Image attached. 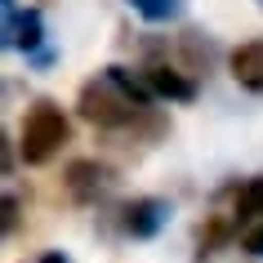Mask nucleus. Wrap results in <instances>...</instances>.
<instances>
[{
    "instance_id": "f257e3e1",
    "label": "nucleus",
    "mask_w": 263,
    "mask_h": 263,
    "mask_svg": "<svg viewBox=\"0 0 263 263\" xmlns=\"http://www.w3.org/2000/svg\"><path fill=\"white\" fill-rule=\"evenodd\" d=\"M147 103H152V89L147 81H134L125 67H103L94 81H85L81 89V116L98 129H134V125L147 116Z\"/></svg>"
},
{
    "instance_id": "1a4fd4ad",
    "label": "nucleus",
    "mask_w": 263,
    "mask_h": 263,
    "mask_svg": "<svg viewBox=\"0 0 263 263\" xmlns=\"http://www.w3.org/2000/svg\"><path fill=\"white\" fill-rule=\"evenodd\" d=\"M18 31H23V36H18V49H36V41H41V14H36V9H27V14L18 18Z\"/></svg>"
},
{
    "instance_id": "9b49d317",
    "label": "nucleus",
    "mask_w": 263,
    "mask_h": 263,
    "mask_svg": "<svg viewBox=\"0 0 263 263\" xmlns=\"http://www.w3.org/2000/svg\"><path fill=\"white\" fill-rule=\"evenodd\" d=\"M36 263H71V259H67V254H58V250H49V254H41Z\"/></svg>"
},
{
    "instance_id": "f8f14e48",
    "label": "nucleus",
    "mask_w": 263,
    "mask_h": 263,
    "mask_svg": "<svg viewBox=\"0 0 263 263\" xmlns=\"http://www.w3.org/2000/svg\"><path fill=\"white\" fill-rule=\"evenodd\" d=\"M259 9H263V0H259Z\"/></svg>"
},
{
    "instance_id": "6e6552de",
    "label": "nucleus",
    "mask_w": 263,
    "mask_h": 263,
    "mask_svg": "<svg viewBox=\"0 0 263 263\" xmlns=\"http://www.w3.org/2000/svg\"><path fill=\"white\" fill-rule=\"evenodd\" d=\"M129 9L147 23H174L183 14V0H129Z\"/></svg>"
},
{
    "instance_id": "20e7f679",
    "label": "nucleus",
    "mask_w": 263,
    "mask_h": 263,
    "mask_svg": "<svg viewBox=\"0 0 263 263\" xmlns=\"http://www.w3.org/2000/svg\"><path fill=\"white\" fill-rule=\"evenodd\" d=\"M67 187L76 201H94V196H103V187H107V170L94 165V161H76V165L67 170Z\"/></svg>"
},
{
    "instance_id": "7ed1b4c3",
    "label": "nucleus",
    "mask_w": 263,
    "mask_h": 263,
    "mask_svg": "<svg viewBox=\"0 0 263 263\" xmlns=\"http://www.w3.org/2000/svg\"><path fill=\"white\" fill-rule=\"evenodd\" d=\"M165 219H170V205L156 201V196H143V201H134V205H125V232L139 236V241L156 236L161 228H165Z\"/></svg>"
},
{
    "instance_id": "423d86ee",
    "label": "nucleus",
    "mask_w": 263,
    "mask_h": 263,
    "mask_svg": "<svg viewBox=\"0 0 263 263\" xmlns=\"http://www.w3.org/2000/svg\"><path fill=\"white\" fill-rule=\"evenodd\" d=\"M232 76L254 94H263V45H241L232 54Z\"/></svg>"
},
{
    "instance_id": "0eeeda50",
    "label": "nucleus",
    "mask_w": 263,
    "mask_h": 263,
    "mask_svg": "<svg viewBox=\"0 0 263 263\" xmlns=\"http://www.w3.org/2000/svg\"><path fill=\"white\" fill-rule=\"evenodd\" d=\"M236 219L241 223H263V179H250L236 192Z\"/></svg>"
},
{
    "instance_id": "39448f33",
    "label": "nucleus",
    "mask_w": 263,
    "mask_h": 263,
    "mask_svg": "<svg viewBox=\"0 0 263 263\" xmlns=\"http://www.w3.org/2000/svg\"><path fill=\"white\" fill-rule=\"evenodd\" d=\"M147 89L161 98H174V103H192L196 98V85L183 81L174 67H147Z\"/></svg>"
},
{
    "instance_id": "9d476101",
    "label": "nucleus",
    "mask_w": 263,
    "mask_h": 263,
    "mask_svg": "<svg viewBox=\"0 0 263 263\" xmlns=\"http://www.w3.org/2000/svg\"><path fill=\"white\" fill-rule=\"evenodd\" d=\"M241 246H246L250 254H263V223H254V228H246V236H241Z\"/></svg>"
},
{
    "instance_id": "f03ea898",
    "label": "nucleus",
    "mask_w": 263,
    "mask_h": 263,
    "mask_svg": "<svg viewBox=\"0 0 263 263\" xmlns=\"http://www.w3.org/2000/svg\"><path fill=\"white\" fill-rule=\"evenodd\" d=\"M71 139V125L67 116L58 111V103H31L27 116H23V134H18V152L27 165H49L58 152H63V143Z\"/></svg>"
}]
</instances>
